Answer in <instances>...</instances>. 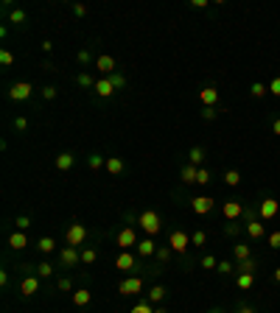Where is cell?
Listing matches in <instances>:
<instances>
[{
	"instance_id": "cell-48",
	"label": "cell",
	"mask_w": 280,
	"mask_h": 313,
	"mask_svg": "<svg viewBox=\"0 0 280 313\" xmlns=\"http://www.w3.org/2000/svg\"><path fill=\"white\" fill-rule=\"evenodd\" d=\"M17 229H20V232H23V229H28V227H31V218H28V215H17Z\"/></svg>"
},
{
	"instance_id": "cell-46",
	"label": "cell",
	"mask_w": 280,
	"mask_h": 313,
	"mask_svg": "<svg viewBox=\"0 0 280 313\" xmlns=\"http://www.w3.org/2000/svg\"><path fill=\"white\" fill-rule=\"evenodd\" d=\"M129 313H154V308H152V302H138Z\"/></svg>"
},
{
	"instance_id": "cell-50",
	"label": "cell",
	"mask_w": 280,
	"mask_h": 313,
	"mask_svg": "<svg viewBox=\"0 0 280 313\" xmlns=\"http://www.w3.org/2000/svg\"><path fill=\"white\" fill-rule=\"evenodd\" d=\"M42 98L45 101H53V98H56V87H51V84L42 87Z\"/></svg>"
},
{
	"instance_id": "cell-54",
	"label": "cell",
	"mask_w": 280,
	"mask_h": 313,
	"mask_svg": "<svg viewBox=\"0 0 280 313\" xmlns=\"http://www.w3.org/2000/svg\"><path fill=\"white\" fill-rule=\"evenodd\" d=\"M73 14H76V17H87V6H81V3H73Z\"/></svg>"
},
{
	"instance_id": "cell-47",
	"label": "cell",
	"mask_w": 280,
	"mask_h": 313,
	"mask_svg": "<svg viewBox=\"0 0 280 313\" xmlns=\"http://www.w3.org/2000/svg\"><path fill=\"white\" fill-rule=\"evenodd\" d=\"M11 126H14L17 132H26V129H28V121H26V117H23V115H17V117H14V123H11Z\"/></svg>"
},
{
	"instance_id": "cell-38",
	"label": "cell",
	"mask_w": 280,
	"mask_h": 313,
	"mask_svg": "<svg viewBox=\"0 0 280 313\" xmlns=\"http://www.w3.org/2000/svg\"><path fill=\"white\" fill-rule=\"evenodd\" d=\"M76 81H79V87H84V90H87V87H95V79L90 73H79V76H76Z\"/></svg>"
},
{
	"instance_id": "cell-45",
	"label": "cell",
	"mask_w": 280,
	"mask_h": 313,
	"mask_svg": "<svg viewBox=\"0 0 280 313\" xmlns=\"http://www.w3.org/2000/svg\"><path fill=\"white\" fill-rule=\"evenodd\" d=\"M199 266H202V269H216V266H219V260H216V257H213V255H205V257H202V260H199Z\"/></svg>"
},
{
	"instance_id": "cell-20",
	"label": "cell",
	"mask_w": 280,
	"mask_h": 313,
	"mask_svg": "<svg viewBox=\"0 0 280 313\" xmlns=\"http://www.w3.org/2000/svg\"><path fill=\"white\" fill-rule=\"evenodd\" d=\"M9 246H11V249H17V252H20V249H26V246H28V238H26V232H20V229H14V232L9 235Z\"/></svg>"
},
{
	"instance_id": "cell-2",
	"label": "cell",
	"mask_w": 280,
	"mask_h": 313,
	"mask_svg": "<svg viewBox=\"0 0 280 313\" xmlns=\"http://www.w3.org/2000/svg\"><path fill=\"white\" fill-rule=\"evenodd\" d=\"M115 269L123 271V274H140V271H146V266H143L140 257H135L132 252H121V255L115 257Z\"/></svg>"
},
{
	"instance_id": "cell-32",
	"label": "cell",
	"mask_w": 280,
	"mask_h": 313,
	"mask_svg": "<svg viewBox=\"0 0 280 313\" xmlns=\"http://www.w3.org/2000/svg\"><path fill=\"white\" fill-rule=\"evenodd\" d=\"M95 260H98V252H95L93 246H87V249H81V263H84V266H93Z\"/></svg>"
},
{
	"instance_id": "cell-61",
	"label": "cell",
	"mask_w": 280,
	"mask_h": 313,
	"mask_svg": "<svg viewBox=\"0 0 280 313\" xmlns=\"http://www.w3.org/2000/svg\"><path fill=\"white\" fill-rule=\"evenodd\" d=\"M210 313H222V310H210Z\"/></svg>"
},
{
	"instance_id": "cell-56",
	"label": "cell",
	"mask_w": 280,
	"mask_h": 313,
	"mask_svg": "<svg viewBox=\"0 0 280 313\" xmlns=\"http://www.w3.org/2000/svg\"><path fill=\"white\" fill-rule=\"evenodd\" d=\"M190 6H193V9H205L207 0H190Z\"/></svg>"
},
{
	"instance_id": "cell-15",
	"label": "cell",
	"mask_w": 280,
	"mask_h": 313,
	"mask_svg": "<svg viewBox=\"0 0 280 313\" xmlns=\"http://www.w3.org/2000/svg\"><path fill=\"white\" fill-rule=\"evenodd\" d=\"M138 257L140 260H146V257H152V255H157V244H154V238H143V240H138Z\"/></svg>"
},
{
	"instance_id": "cell-11",
	"label": "cell",
	"mask_w": 280,
	"mask_h": 313,
	"mask_svg": "<svg viewBox=\"0 0 280 313\" xmlns=\"http://www.w3.org/2000/svg\"><path fill=\"white\" fill-rule=\"evenodd\" d=\"M115 244L121 246V252H129L132 246H138V235H135V229H132V227L121 229V232L115 235Z\"/></svg>"
},
{
	"instance_id": "cell-60",
	"label": "cell",
	"mask_w": 280,
	"mask_h": 313,
	"mask_svg": "<svg viewBox=\"0 0 280 313\" xmlns=\"http://www.w3.org/2000/svg\"><path fill=\"white\" fill-rule=\"evenodd\" d=\"M154 313H171L168 308H154Z\"/></svg>"
},
{
	"instance_id": "cell-3",
	"label": "cell",
	"mask_w": 280,
	"mask_h": 313,
	"mask_svg": "<svg viewBox=\"0 0 280 313\" xmlns=\"http://www.w3.org/2000/svg\"><path fill=\"white\" fill-rule=\"evenodd\" d=\"M138 224H140L143 232H148V238H154V235L163 229V218H160V212H154V210H143L138 215Z\"/></svg>"
},
{
	"instance_id": "cell-40",
	"label": "cell",
	"mask_w": 280,
	"mask_h": 313,
	"mask_svg": "<svg viewBox=\"0 0 280 313\" xmlns=\"http://www.w3.org/2000/svg\"><path fill=\"white\" fill-rule=\"evenodd\" d=\"M53 274V266L51 263H39L37 266V277H39V280H45V277H51Z\"/></svg>"
},
{
	"instance_id": "cell-29",
	"label": "cell",
	"mask_w": 280,
	"mask_h": 313,
	"mask_svg": "<svg viewBox=\"0 0 280 313\" xmlns=\"http://www.w3.org/2000/svg\"><path fill=\"white\" fill-rule=\"evenodd\" d=\"M266 92H269V84H264V81H252V87H249V95L252 98H264Z\"/></svg>"
},
{
	"instance_id": "cell-33",
	"label": "cell",
	"mask_w": 280,
	"mask_h": 313,
	"mask_svg": "<svg viewBox=\"0 0 280 313\" xmlns=\"http://www.w3.org/2000/svg\"><path fill=\"white\" fill-rule=\"evenodd\" d=\"M219 115H222L219 106H202V121H216Z\"/></svg>"
},
{
	"instance_id": "cell-43",
	"label": "cell",
	"mask_w": 280,
	"mask_h": 313,
	"mask_svg": "<svg viewBox=\"0 0 280 313\" xmlns=\"http://www.w3.org/2000/svg\"><path fill=\"white\" fill-rule=\"evenodd\" d=\"M207 182H210V171L199 168V171H196V185H207Z\"/></svg>"
},
{
	"instance_id": "cell-21",
	"label": "cell",
	"mask_w": 280,
	"mask_h": 313,
	"mask_svg": "<svg viewBox=\"0 0 280 313\" xmlns=\"http://www.w3.org/2000/svg\"><path fill=\"white\" fill-rule=\"evenodd\" d=\"M235 285L238 291H249L255 285V274H244V271H235Z\"/></svg>"
},
{
	"instance_id": "cell-18",
	"label": "cell",
	"mask_w": 280,
	"mask_h": 313,
	"mask_svg": "<svg viewBox=\"0 0 280 313\" xmlns=\"http://www.w3.org/2000/svg\"><path fill=\"white\" fill-rule=\"evenodd\" d=\"M95 67H98L101 73H104V79H106V76H112V73H115V59H112V56H106V53H101V56L95 59Z\"/></svg>"
},
{
	"instance_id": "cell-25",
	"label": "cell",
	"mask_w": 280,
	"mask_h": 313,
	"mask_svg": "<svg viewBox=\"0 0 280 313\" xmlns=\"http://www.w3.org/2000/svg\"><path fill=\"white\" fill-rule=\"evenodd\" d=\"M261 269V260L258 257H249V260H241L235 266V271H244V274H255V271Z\"/></svg>"
},
{
	"instance_id": "cell-7",
	"label": "cell",
	"mask_w": 280,
	"mask_h": 313,
	"mask_svg": "<svg viewBox=\"0 0 280 313\" xmlns=\"http://www.w3.org/2000/svg\"><path fill=\"white\" fill-rule=\"evenodd\" d=\"M168 246L177 252V255H185L188 246H190V235L185 232V229H174V232L168 235Z\"/></svg>"
},
{
	"instance_id": "cell-57",
	"label": "cell",
	"mask_w": 280,
	"mask_h": 313,
	"mask_svg": "<svg viewBox=\"0 0 280 313\" xmlns=\"http://www.w3.org/2000/svg\"><path fill=\"white\" fill-rule=\"evenodd\" d=\"M39 48H42L45 53H51V51H53V42H51V39H45V42H42V45H39Z\"/></svg>"
},
{
	"instance_id": "cell-9",
	"label": "cell",
	"mask_w": 280,
	"mask_h": 313,
	"mask_svg": "<svg viewBox=\"0 0 280 313\" xmlns=\"http://www.w3.org/2000/svg\"><path fill=\"white\" fill-rule=\"evenodd\" d=\"M143 291V280L138 274H129L126 280L118 285V294H123V297H135V294H140Z\"/></svg>"
},
{
	"instance_id": "cell-16",
	"label": "cell",
	"mask_w": 280,
	"mask_h": 313,
	"mask_svg": "<svg viewBox=\"0 0 280 313\" xmlns=\"http://www.w3.org/2000/svg\"><path fill=\"white\" fill-rule=\"evenodd\" d=\"M106 174H112V176H123L126 174V162H123L121 157H106Z\"/></svg>"
},
{
	"instance_id": "cell-51",
	"label": "cell",
	"mask_w": 280,
	"mask_h": 313,
	"mask_svg": "<svg viewBox=\"0 0 280 313\" xmlns=\"http://www.w3.org/2000/svg\"><path fill=\"white\" fill-rule=\"evenodd\" d=\"M56 288H59V291H70V288H73V282H70V277H62V280L56 282Z\"/></svg>"
},
{
	"instance_id": "cell-44",
	"label": "cell",
	"mask_w": 280,
	"mask_h": 313,
	"mask_svg": "<svg viewBox=\"0 0 280 313\" xmlns=\"http://www.w3.org/2000/svg\"><path fill=\"white\" fill-rule=\"evenodd\" d=\"M216 269H219V274H233V271H235V266L230 263V260H219Z\"/></svg>"
},
{
	"instance_id": "cell-28",
	"label": "cell",
	"mask_w": 280,
	"mask_h": 313,
	"mask_svg": "<svg viewBox=\"0 0 280 313\" xmlns=\"http://www.w3.org/2000/svg\"><path fill=\"white\" fill-rule=\"evenodd\" d=\"M146 294H148V302H152V305H157V302H163V299H165V288L163 285H152Z\"/></svg>"
},
{
	"instance_id": "cell-22",
	"label": "cell",
	"mask_w": 280,
	"mask_h": 313,
	"mask_svg": "<svg viewBox=\"0 0 280 313\" xmlns=\"http://www.w3.org/2000/svg\"><path fill=\"white\" fill-rule=\"evenodd\" d=\"M202 162H205V149H202V146H193V149L188 151V165L202 168Z\"/></svg>"
},
{
	"instance_id": "cell-34",
	"label": "cell",
	"mask_w": 280,
	"mask_h": 313,
	"mask_svg": "<svg viewBox=\"0 0 280 313\" xmlns=\"http://www.w3.org/2000/svg\"><path fill=\"white\" fill-rule=\"evenodd\" d=\"M87 165H90L93 171H98V168H104V165H106V157L104 154H90V157H87Z\"/></svg>"
},
{
	"instance_id": "cell-58",
	"label": "cell",
	"mask_w": 280,
	"mask_h": 313,
	"mask_svg": "<svg viewBox=\"0 0 280 313\" xmlns=\"http://www.w3.org/2000/svg\"><path fill=\"white\" fill-rule=\"evenodd\" d=\"M272 132H275V134H280V117H277L275 123H272Z\"/></svg>"
},
{
	"instance_id": "cell-59",
	"label": "cell",
	"mask_w": 280,
	"mask_h": 313,
	"mask_svg": "<svg viewBox=\"0 0 280 313\" xmlns=\"http://www.w3.org/2000/svg\"><path fill=\"white\" fill-rule=\"evenodd\" d=\"M272 277H275V282L280 285V269H275V274H272Z\"/></svg>"
},
{
	"instance_id": "cell-35",
	"label": "cell",
	"mask_w": 280,
	"mask_h": 313,
	"mask_svg": "<svg viewBox=\"0 0 280 313\" xmlns=\"http://www.w3.org/2000/svg\"><path fill=\"white\" fill-rule=\"evenodd\" d=\"M9 22H14V26H23V22H26V11H23V9H11V11H9Z\"/></svg>"
},
{
	"instance_id": "cell-39",
	"label": "cell",
	"mask_w": 280,
	"mask_h": 313,
	"mask_svg": "<svg viewBox=\"0 0 280 313\" xmlns=\"http://www.w3.org/2000/svg\"><path fill=\"white\" fill-rule=\"evenodd\" d=\"M238 232H241V224H238V221H227V227H224V235H230V238H238Z\"/></svg>"
},
{
	"instance_id": "cell-55",
	"label": "cell",
	"mask_w": 280,
	"mask_h": 313,
	"mask_svg": "<svg viewBox=\"0 0 280 313\" xmlns=\"http://www.w3.org/2000/svg\"><path fill=\"white\" fill-rule=\"evenodd\" d=\"M0 285H9V271H0Z\"/></svg>"
},
{
	"instance_id": "cell-37",
	"label": "cell",
	"mask_w": 280,
	"mask_h": 313,
	"mask_svg": "<svg viewBox=\"0 0 280 313\" xmlns=\"http://www.w3.org/2000/svg\"><path fill=\"white\" fill-rule=\"evenodd\" d=\"M266 246H269V249H280V229L266 235Z\"/></svg>"
},
{
	"instance_id": "cell-27",
	"label": "cell",
	"mask_w": 280,
	"mask_h": 313,
	"mask_svg": "<svg viewBox=\"0 0 280 313\" xmlns=\"http://www.w3.org/2000/svg\"><path fill=\"white\" fill-rule=\"evenodd\" d=\"M196 171H199V168H193V165H182L180 179L185 182V185H196Z\"/></svg>"
},
{
	"instance_id": "cell-42",
	"label": "cell",
	"mask_w": 280,
	"mask_h": 313,
	"mask_svg": "<svg viewBox=\"0 0 280 313\" xmlns=\"http://www.w3.org/2000/svg\"><path fill=\"white\" fill-rule=\"evenodd\" d=\"M0 64H3V67H11V64H14V53L11 51H0Z\"/></svg>"
},
{
	"instance_id": "cell-4",
	"label": "cell",
	"mask_w": 280,
	"mask_h": 313,
	"mask_svg": "<svg viewBox=\"0 0 280 313\" xmlns=\"http://www.w3.org/2000/svg\"><path fill=\"white\" fill-rule=\"evenodd\" d=\"M280 212V202L272 196H261V204H258V218L261 221H275Z\"/></svg>"
},
{
	"instance_id": "cell-31",
	"label": "cell",
	"mask_w": 280,
	"mask_h": 313,
	"mask_svg": "<svg viewBox=\"0 0 280 313\" xmlns=\"http://www.w3.org/2000/svg\"><path fill=\"white\" fill-rule=\"evenodd\" d=\"M224 182H227L230 187H238V185H241V171H235V168L224 171Z\"/></svg>"
},
{
	"instance_id": "cell-53",
	"label": "cell",
	"mask_w": 280,
	"mask_h": 313,
	"mask_svg": "<svg viewBox=\"0 0 280 313\" xmlns=\"http://www.w3.org/2000/svg\"><path fill=\"white\" fill-rule=\"evenodd\" d=\"M76 59H79V64H87V62H90V51H79V53H76Z\"/></svg>"
},
{
	"instance_id": "cell-5",
	"label": "cell",
	"mask_w": 280,
	"mask_h": 313,
	"mask_svg": "<svg viewBox=\"0 0 280 313\" xmlns=\"http://www.w3.org/2000/svg\"><path fill=\"white\" fill-rule=\"evenodd\" d=\"M84 240H87V227H84V224H79V221L70 224L68 232H64V244L73 246V249H79V246L84 244Z\"/></svg>"
},
{
	"instance_id": "cell-12",
	"label": "cell",
	"mask_w": 280,
	"mask_h": 313,
	"mask_svg": "<svg viewBox=\"0 0 280 313\" xmlns=\"http://www.w3.org/2000/svg\"><path fill=\"white\" fill-rule=\"evenodd\" d=\"M31 92H34V87L28 84V81H17V84H11L9 98H11V101H28V98H31Z\"/></svg>"
},
{
	"instance_id": "cell-19",
	"label": "cell",
	"mask_w": 280,
	"mask_h": 313,
	"mask_svg": "<svg viewBox=\"0 0 280 313\" xmlns=\"http://www.w3.org/2000/svg\"><path fill=\"white\" fill-rule=\"evenodd\" d=\"M233 257L238 263L241 260H249V257H252V246L247 244V240H235V246H233Z\"/></svg>"
},
{
	"instance_id": "cell-26",
	"label": "cell",
	"mask_w": 280,
	"mask_h": 313,
	"mask_svg": "<svg viewBox=\"0 0 280 313\" xmlns=\"http://www.w3.org/2000/svg\"><path fill=\"white\" fill-rule=\"evenodd\" d=\"M37 249L42 252V255H51V252L56 249V240H53L51 235H42V238L37 240Z\"/></svg>"
},
{
	"instance_id": "cell-1",
	"label": "cell",
	"mask_w": 280,
	"mask_h": 313,
	"mask_svg": "<svg viewBox=\"0 0 280 313\" xmlns=\"http://www.w3.org/2000/svg\"><path fill=\"white\" fill-rule=\"evenodd\" d=\"M244 229H247V235H249V240H264V235H266V229H264V221L258 218V212L255 210H244Z\"/></svg>"
},
{
	"instance_id": "cell-30",
	"label": "cell",
	"mask_w": 280,
	"mask_h": 313,
	"mask_svg": "<svg viewBox=\"0 0 280 313\" xmlns=\"http://www.w3.org/2000/svg\"><path fill=\"white\" fill-rule=\"evenodd\" d=\"M205 244H207V232H205V229H196V232H190V246L202 249Z\"/></svg>"
},
{
	"instance_id": "cell-17",
	"label": "cell",
	"mask_w": 280,
	"mask_h": 313,
	"mask_svg": "<svg viewBox=\"0 0 280 313\" xmlns=\"http://www.w3.org/2000/svg\"><path fill=\"white\" fill-rule=\"evenodd\" d=\"M95 95L98 98H110V95H115V87H112V81H110V76H106V79H98L95 81Z\"/></svg>"
},
{
	"instance_id": "cell-14",
	"label": "cell",
	"mask_w": 280,
	"mask_h": 313,
	"mask_svg": "<svg viewBox=\"0 0 280 313\" xmlns=\"http://www.w3.org/2000/svg\"><path fill=\"white\" fill-rule=\"evenodd\" d=\"M199 101H202V106H219V90L213 84L202 87V90H199Z\"/></svg>"
},
{
	"instance_id": "cell-6",
	"label": "cell",
	"mask_w": 280,
	"mask_h": 313,
	"mask_svg": "<svg viewBox=\"0 0 280 313\" xmlns=\"http://www.w3.org/2000/svg\"><path fill=\"white\" fill-rule=\"evenodd\" d=\"M244 210H247V204H244L241 199H227V202L222 204L224 221H241V218H244Z\"/></svg>"
},
{
	"instance_id": "cell-8",
	"label": "cell",
	"mask_w": 280,
	"mask_h": 313,
	"mask_svg": "<svg viewBox=\"0 0 280 313\" xmlns=\"http://www.w3.org/2000/svg\"><path fill=\"white\" fill-rule=\"evenodd\" d=\"M79 263H81V249L64 246V249L59 252V266H62V269H76Z\"/></svg>"
},
{
	"instance_id": "cell-36",
	"label": "cell",
	"mask_w": 280,
	"mask_h": 313,
	"mask_svg": "<svg viewBox=\"0 0 280 313\" xmlns=\"http://www.w3.org/2000/svg\"><path fill=\"white\" fill-rule=\"evenodd\" d=\"M171 255H174V249H171V246H160L154 257H157L160 263H168V260H171Z\"/></svg>"
},
{
	"instance_id": "cell-23",
	"label": "cell",
	"mask_w": 280,
	"mask_h": 313,
	"mask_svg": "<svg viewBox=\"0 0 280 313\" xmlns=\"http://www.w3.org/2000/svg\"><path fill=\"white\" fill-rule=\"evenodd\" d=\"M90 299H93V294L87 291V288L73 291V305H76V308H87V305H90Z\"/></svg>"
},
{
	"instance_id": "cell-13",
	"label": "cell",
	"mask_w": 280,
	"mask_h": 313,
	"mask_svg": "<svg viewBox=\"0 0 280 313\" xmlns=\"http://www.w3.org/2000/svg\"><path fill=\"white\" fill-rule=\"evenodd\" d=\"M39 291V277L37 274H26L20 282V294L23 297H34V294Z\"/></svg>"
},
{
	"instance_id": "cell-41",
	"label": "cell",
	"mask_w": 280,
	"mask_h": 313,
	"mask_svg": "<svg viewBox=\"0 0 280 313\" xmlns=\"http://www.w3.org/2000/svg\"><path fill=\"white\" fill-rule=\"evenodd\" d=\"M110 81H112V87H115V90H123V87H126V76H121V73H112Z\"/></svg>"
},
{
	"instance_id": "cell-10",
	"label": "cell",
	"mask_w": 280,
	"mask_h": 313,
	"mask_svg": "<svg viewBox=\"0 0 280 313\" xmlns=\"http://www.w3.org/2000/svg\"><path fill=\"white\" fill-rule=\"evenodd\" d=\"M190 210H193L196 215H207V212L216 210V202H213L210 196H193L190 199Z\"/></svg>"
},
{
	"instance_id": "cell-24",
	"label": "cell",
	"mask_w": 280,
	"mask_h": 313,
	"mask_svg": "<svg viewBox=\"0 0 280 313\" xmlns=\"http://www.w3.org/2000/svg\"><path fill=\"white\" fill-rule=\"evenodd\" d=\"M73 162H76V157L68 154V151H62V154L53 159V165H56L59 171H70V168H73Z\"/></svg>"
},
{
	"instance_id": "cell-49",
	"label": "cell",
	"mask_w": 280,
	"mask_h": 313,
	"mask_svg": "<svg viewBox=\"0 0 280 313\" xmlns=\"http://www.w3.org/2000/svg\"><path fill=\"white\" fill-rule=\"evenodd\" d=\"M269 92H272V95H277V98H280V76H275V79L269 81Z\"/></svg>"
},
{
	"instance_id": "cell-52",
	"label": "cell",
	"mask_w": 280,
	"mask_h": 313,
	"mask_svg": "<svg viewBox=\"0 0 280 313\" xmlns=\"http://www.w3.org/2000/svg\"><path fill=\"white\" fill-rule=\"evenodd\" d=\"M235 313H258V310H255L252 305H247V302H238L235 305Z\"/></svg>"
}]
</instances>
